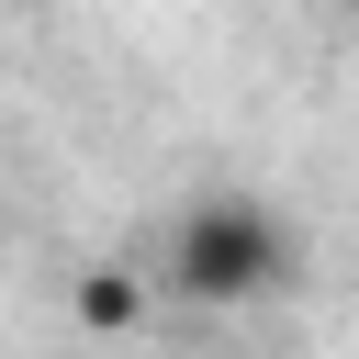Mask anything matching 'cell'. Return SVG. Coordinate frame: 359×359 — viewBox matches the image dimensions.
<instances>
[{"mask_svg":"<svg viewBox=\"0 0 359 359\" xmlns=\"http://www.w3.org/2000/svg\"><path fill=\"white\" fill-rule=\"evenodd\" d=\"M157 280H168L180 303H202V314L269 303V292L303 280V224H292L280 202H258V191H202V202L168 224Z\"/></svg>","mask_w":359,"mask_h":359,"instance_id":"obj_1","label":"cell"},{"mask_svg":"<svg viewBox=\"0 0 359 359\" xmlns=\"http://www.w3.org/2000/svg\"><path fill=\"white\" fill-rule=\"evenodd\" d=\"M67 303H79V325H101V337H123V325L146 314V280H135V269H90V280H79Z\"/></svg>","mask_w":359,"mask_h":359,"instance_id":"obj_2","label":"cell"}]
</instances>
